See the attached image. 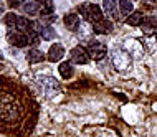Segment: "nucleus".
I'll list each match as a JSON object with an SVG mask.
<instances>
[{"label": "nucleus", "instance_id": "obj_1", "mask_svg": "<svg viewBox=\"0 0 157 137\" xmlns=\"http://www.w3.org/2000/svg\"><path fill=\"white\" fill-rule=\"evenodd\" d=\"M40 104L25 84L13 78L0 76V134L8 137H28L33 134Z\"/></svg>", "mask_w": 157, "mask_h": 137}, {"label": "nucleus", "instance_id": "obj_2", "mask_svg": "<svg viewBox=\"0 0 157 137\" xmlns=\"http://www.w3.org/2000/svg\"><path fill=\"white\" fill-rule=\"evenodd\" d=\"M78 13L81 15L83 18H86L90 23H96V22H99L101 18H104L101 7L96 5V3H90V2L78 5Z\"/></svg>", "mask_w": 157, "mask_h": 137}, {"label": "nucleus", "instance_id": "obj_3", "mask_svg": "<svg viewBox=\"0 0 157 137\" xmlns=\"http://www.w3.org/2000/svg\"><path fill=\"white\" fill-rule=\"evenodd\" d=\"M88 56H90L91 59H94V61H101L106 53H108V50H106V46L103 43H99V41H91L90 45H88Z\"/></svg>", "mask_w": 157, "mask_h": 137}, {"label": "nucleus", "instance_id": "obj_4", "mask_svg": "<svg viewBox=\"0 0 157 137\" xmlns=\"http://www.w3.org/2000/svg\"><path fill=\"white\" fill-rule=\"evenodd\" d=\"M7 40L10 45L13 46H18V48H23V46L30 45V40H28V35L23 32H15V33H8L7 35Z\"/></svg>", "mask_w": 157, "mask_h": 137}, {"label": "nucleus", "instance_id": "obj_5", "mask_svg": "<svg viewBox=\"0 0 157 137\" xmlns=\"http://www.w3.org/2000/svg\"><path fill=\"white\" fill-rule=\"evenodd\" d=\"M70 56L73 63H78V65H86L90 61V56H88V51L83 48V46H75L73 50L70 51Z\"/></svg>", "mask_w": 157, "mask_h": 137}, {"label": "nucleus", "instance_id": "obj_6", "mask_svg": "<svg viewBox=\"0 0 157 137\" xmlns=\"http://www.w3.org/2000/svg\"><path fill=\"white\" fill-rule=\"evenodd\" d=\"M33 27H35V32L40 33L41 38H43V40H46V41H52V40H55V38H56V32H55V30L50 27V25H43V23H38V22H36Z\"/></svg>", "mask_w": 157, "mask_h": 137}, {"label": "nucleus", "instance_id": "obj_7", "mask_svg": "<svg viewBox=\"0 0 157 137\" xmlns=\"http://www.w3.org/2000/svg\"><path fill=\"white\" fill-rule=\"evenodd\" d=\"M63 56H65V46L61 43H55V45L50 46V50H48V61L50 63L60 61Z\"/></svg>", "mask_w": 157, "mask_h": 137}, {"label": "nucleus", "instance_id": "obj_8", "mask_svg": "<svg viewBox=\"0 0 157 137\" xmlns=\"http://www.w3.org/2000/svg\"><path fill=\"white\" fill-rule=\"evenodd\" d=\"M93 32L98 33V35H106V33L113 32V22L108 18H101L99 22L93 23Z\"/></svg>", "mask_w": 157, "mask_h": 137}, {"label": "nucleus", "instance_id": "obj_9", "mask_svg": "<svg viewBox=\"0 0 157 137\" xmlns=\"http://www.w3.org/2000/svg\"><path fill=\"white\" fill-rule=\"evenodd\" d=\"M116 8H117V2H116V0H104V2H103V10L106 12V13L113 15L116 20H121L122 15L117 13Z\"/></svg>", "mask_w": 157, "mask_h": 137}, {"label": "nucleus", "instance_id": "obj_10", "mask_svg": "<svg viewBox=\"0 0 157 137\" xmlns=\"http://www.w3.org/2000/svg\"><path fill=\"white\" fill-rule=\"evenodd\" d=\"M141 28H142L144 33H147V35L155 33L157 32V18H154V17H147V18H144Z\"/></svg>", "mask_w": 157, "mask_h": 137}, {"label": "nucleus", "instance_id": "obj_11", "mask_svg": "<svg viewBox=\"0 0 157 137\" xmlns=\"http://www.w3.org/2000/svg\"><path fill=\"white\" fill-rule=\"evenodd\" d=\"M65 27L71 32H76L79 28V17L78 13H68L65 17Z\"/></svg>", "mask_w": 157, "mask_h": 137}, {"label": "nucleus", "instance_id": "obj_12", "mask_svg": "<svg viewBox=\"0 0 157 137\" xmlns=\"http://www.w3.org/2000/svg\"><path fill=\"white\" fill-rule=\"evenodd\" d=\"M58 71H60V74H61V78H63V79H70V78H73V74H75L73 65H71L70 61L61 63L60 68H58Z\"/></svg>", "mask_w": 157, "mask_h": 137}, {"label": "nucleus", "instance_id": "obj_13", "mask_svg": "<svg viewBox=\"0 0 157 137\" xmlns=\"http://www.w3.org/2000/svg\"><path fill=\"white\" fill-rule=\"evenodd\" d=\"M126 22L129 23L131 27H141L142 22H144V15H142V12H132V13L127 17Z\"/></svg>", "mask_w": 157, "mask_h": 137}, {"label": "nucleus", "instance_id": "obj_14", "mask_svg": "<svg viewBox=\"0 0 157 137\" xmlns=\"http://www.w3.org/2000/svg\"><path fill=\"white\" fill-rule=\"evenodd\" d=\"M17 30H18V32H30V30H33V23L30 22V20L28 18H23V17H18V18H17Z\"/></svg>", "mask_w": 157, "mask_h": 137}, {"label": "nucleus", "instance_id": "obj_15", "mask_svg": "<svg viewBox=\"0 0 157 137\" xmlns=\"http://www.w3.org/2000/svg\"><path fill=\"white\" fill-rule=\"evenodd\" d=\"M119 8H121V15L122 17H129L134 10L132 0H119Z\"/></svg>", "mask_w": 157, "mask_h": 137}, {"label": "nucleus", "instance_id": "obj_16", "mask_svg": "<svg viewBox=\"0 0 157 137\" xmlns=\"http://www.w3.org/2000/svg\"><path fill=\"white\" fill-rule=\"evenodd\" d=\"M23 12L27 15H36V13H40V3H36V2H25L23 3Z\"/></svg>", "mask_w": 157, "mask_h": 137}, {"label": "nucleus", "instance_id": "obj_17", "mask_svg": "<svg viewBox=\"0 0 157 137\" xmlns=\"http://www.w3.org/2000/svg\"><path fill=\"white\" fill-rule=\"evenodd\" d=\"M45 59V55L41 53L40 50H36V48H33L28 51V61L30 63H40V61H43Z\"/></svg>", "mask_w": 157, "mask_h": 137}, {"label": "nucleus", "instance_id": "obj_18", "mask_svg": "<svg viewBox=\"0 0 157 137\" xmlns=\"http://www.w3.org/2000/svg\"><path fill=\"white\" fill-rule=\"evenodd\" d=\"M43 5L40 7V15L41 17H48L52 15V12L55 10V5H53V0H45V2H41Z\"/></svg>", "mask_w": 157, "mask_h": 137}, {"label": "nucleus", "instance_id": "obj_19", "mask_svg": "<svg viewBox=\"0 0 157 137\" xmlns=\"http://www.w3.org/2000/svg\"><path fill=\"white\" fill-rule=\"evenodd\" d=\"M17 17L15 13H7L5 15V18H3V22H5V25L8 28H17Z\"/></svg>", "mask_w": 157, "mask_h": 137}, {"label": "nucleus", "instance_id": "obj_20", "mask_svg": "<svg viewBox=\"0 0 157 137\" xmlns=\"http://www.w3.org/2000/svg\"><path fill=\"white\" fill-rule=\"evenodd\" d=\"M25 0H8V5L12 8H18V7H23Z\"/></svg>", "mask_w": 157, "mask_h": 137}, {"label": "nucleus", "instance_id": "obj_21", "mask_svg": "<svg viewBox=\"0 0 157 137\" xmlns=\"http://www.w3.org/2000/svg\"><path fill=\"white\" fill-rule=\"evenodd\" d=\"M35 2H36V3H41V2H45V0H35Z\"/></svg>", "mask_w": 157, "mask_h": 137}, {"label": "nucleus", "instance_id": "obj_22", "mask_svg": "<svg viewBox=\"0 0 157 137\" xmlns=\"http://www.w3.org/2000/svg\"><path fill=\"white\" fill-rule=\"evenodd\" d=\"M0 68H2V65H0Z\"/></svg>", "mask_w": 157, "mask_h": 137}]
</instances>
